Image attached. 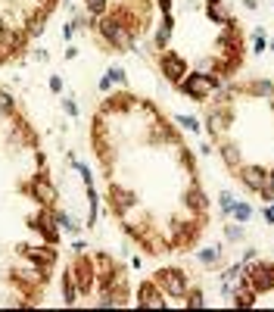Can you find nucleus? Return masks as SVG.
Instances as JSON below:
<instances>
[{
  "mask_svg": "<svg viewBox=\"0 0 274 312\" xmlns=\"http://www.w3.org/2000/svg\"><path fill=\"white\" fill-rule=\"evenodd\" d=\"M212 84H215V81H212L209 75H193V78H187V84H184V88L190 91L193 97H206V91H209Z\"/></svg>",
  "mask_w": 274,
  "mask_h": 312,
  "instance_id": "obj_1",
  "label": "nucleus"
},
{
  "mask_svg": "<svg viewBox=\"0 0 274 312\" xmlns=\"http://www.w3.org/2000/svg\"><path fill=\"white\" fill-rule=\"evenodd\" d=\"M159 284H165L168 293H184V278L178 272H159Z\"/></svg>",
  "mask_w": 274,
  "mask_h": 312,
  "instance_id": "obj_2",
  "label": "nucleus"
},
{
  "mask_svg": "<svg viewBox=\"0 0 274 312\" xmlns=\"http://www.w3.org/2000/svg\"><path fill=\"white\" fill-rule=\"evenodd\" d=\"M271 281H274V275H271V268H255L252 272V284H255V290H268L271 288Z\"/></svg>",
  "mask_w": 274,
  "mask_h": 312,
  "instance_id": "obj_3",
  "label": "nucleus"
},
{
  "mask_svg": "<svg viewBox=\"0 0 274 312\" xmlns=\"http://www.w3.org/2000/svg\"><path fill=\"white\" fill-rule=\"evenodd\" d=\"M162 69L168 72V78H181V75H184V63L178 60V56H165V60H162Z\"/></svg>",
  "mask_w": 274,
  "mask_h": 312,
  "instance_id": "obj_4",
  "label": "nucleus"
},
{
  "mask_svg": "<svg viewBox=\"0 0 274 312\" xmlns=\"http://www.w3.org/2000/svg\"><path fill=\"white\" fill-rule=\"evenodd\" d=\"M246 184H250V188H262L265 172H259V168H246Z\"/></svg>",
  "mask_w": 274,
  "mask_h": 312,
  "instance_id": "obj_5",
  "label": "nucleus"
},
{
  "mask_svg": "<svg viewBox=\"0 0 274 312\" xmlns=\"http://www.w3.org/2000/svg\"><path fill=\"white\" fill-rule=\"evenodd\" d=\"M237 218H250V206H237Z\"/></svg>",
  "mask_w": 274,
  "mask_h": 312,
  "instance_id": "obj_6",
  "label": "nucleus"
},
{
  "mask_svg": "<svg viewBox=\"0 0 274 312\" xmlns=\"http://www.w3.org/2000/svg\"><path fill=\"white\" fill-rule=\"evenodd\" d=\"M91 10H97V13H100V10H103V0H91Z\"/></svg>",
  "mask_w": 274,
  "mask_h": 312,
  "instance_id": "obj_7",
  "label": "nucleus"
}]
</instances>
